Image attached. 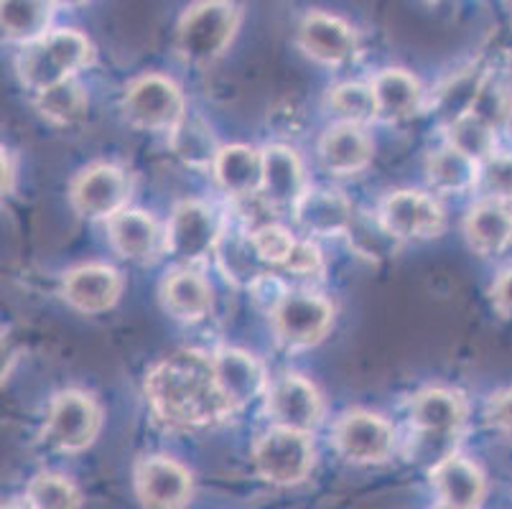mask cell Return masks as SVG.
<instances>
[{"label": "cell", "instance_id": "1", "mask_svg": "<svg viewBox=\"0 0 512 509\" xmlns=\"http://www.w3.org/2000/svg\"><path fill=\"white\" fill-rule=\"evenodd\" d=\"M143 390L153 415L174 431L214 426L232 413L214 380L212 357L194 349H184L153 364Z\"/></svg>", "mask_w": 512, "mask_h": 509}, {"label": "cell", "instance_id": "2", "mask_svg": "<svg viewBox=\"0 0 512 509\" xmlns=\"http://www.w3.org/2000/svg\"><path fill=\"white\" fill-rule=\"evenodd\" d=\"M240 28V11L232 0H197L176 26V54L184 64L209 67L230 49Z\"/></svg>", "mask_w": 512, "mask_h": 509}, {"label": "cell", "instance_id": "3", "mask_svg": "<svg viewBox=\"0 0 512 509\" xmlns=\"http://www.w3.org/2000/svg\"><path fill=\"white\" fill-rule=\"evenodd\" d=\"M90 39L72 28L49 31L41 39L26 44L23 54L18 56V77L31 92H44L54 84L72 79L79 69L92 62Z\"/></svg>", "mask_w": 512, "mask_h": 509}, {"label": "cell", "instance_id": "4", "mask_svg": "<svg viewBox=\"0 0 512 509\" xmlns=\"http://www.w3.org/2000/svg\"><path fill=\"white\" fill-rule=\"evenodd\" d=\"M314 443L309 433L273 426L255 441L253 466L263 482L276 487H296L314 469Z\"/></svg>", "mask_w": 512, "mask_h": 509}, {"label": "cell", "instance_id": "5", "mask_svg": "<svg viewBox=\"0 0 512 509\" xmlns=\"http://www.w3.org/2000/svg\"><path fill=\"white\" fill-rule=\"evenodd\" d=\"M123 115L138 130L169 133L186 115L184 92L164 74H141L125 87Z\"/></svg>", "mask_w": 512, "mask_h": 509}, {"label": "cell", "instance_id": "6", "mask_svg": "<svg viewBox=\"0 0 512 509\" xmlns=\"http://www.w3.org/2000/svg\"><path fill=\"white\" fill-rule=\"evenodd\" d=\"M102 426V408L90 392L62 390L51 400L44 436L64 454H79L92 446Z\"/></svg>", "mask_w": 512, "mask_h": 509}, {"label": "cell", "instance_id": "7", "mask_svg": "<svg viewBox=\"0 0 512 509\" xmlns=\"http://www.w3.org/2000/svg\"><path fill=\"white\" fill-rule=\"evenodd\" d=\"M276 339L286 349H311L334 326V306L319 293L293 291L271 311Z\"/></svg>", "mask_w": 512, "mask_h": 509}, {"label": "cell", "instance_id": "8", "mask_svg": "<svg viewBox=\"0 0 512 509\" xmlns=\"http://www.w3.org/2000/svg\"><path fill=\"white\" fill-rule=\"evenodd\" d=\"M334 446L349 464H383L393 456L395 431L383 415L370 410H349L334 423Z\"/></svg>", "mask_w": 512, "mask_h": 509}, {"label": "cell", "instance_id": "9", "mask_svg": "<svg viewBox=\"0 0 512 509\" xmlns=\"http://www.w3.org/2000/svg\"><path fill=\"white\" fill-rule=\"evenodd\" d=\"M130 199V179L113 163H92L69 184V204L85 219H110Z\"/></svg>", "mask_w": 512, "mask_h": 509}, {"label": "cell", "instance_id": "10", "mask_svg": "<svg viewBox=\"0 0 512 509\" xmlns=\"http://www.w3.org/2000/svg\"><path fill=\"white\" fill-rule=\"evenodd\" d=\"M377 217L400 240L439 237L446 224L444 209H441L434 196L413 189H403L385 196L380 209H377Z\"/></svg>", "mask_w": 512, "mask_h": 509}, {"label": "cell", "instance_id": "11", "mask_svg": "<svg viewBox=\"0 0 512 509\" xmlns=\"http://www.w3.org/2000/svg\"><path fill=\"white\" fill-rule=\"evenodd\" d=\"M222 230L212 209L202 202H181L166 230V250L179 263L194 265L214 252Z\"/></svg>", "mask_w": 512, "mask_h": 509}, {"label": "cell", "instance_id": "12", "mask_svg": "<svg viewBox=\"0 0 512 509\" xmlns=\"http://www.w3.org/2000/svg\"><path fill=\"white\" fill-rule=\"evenodd\" d=\"M136 497L143 507L176 509L192 499V474L169 456H146L133 469Z\"/></svg>", "mask_w": 512, "mask_h": 509}, {"label": "cell", "instance_id": "13", "mask_svg": "<svg viewBox=\"0 0 512 509\" xmlns=\"http://www.w3.org/2000/svg\"><path fill=\"white\" fill-rule=\"evenodd\" d=\"M299 46L309 59L327 67L352 62L357 56V34L347 21L329 13L311 11L299 23Z\"/></svg>", "mask_w": 512, "mask_h": 509}, {"label": "cell", "instance_id": "14", "mask_svg": "<svg viewBox=\"0 0 512 509\" xmlns=\"http://www.w3.org/2000/svg\"><path fill=\"white\" fill-rule=\"evenodd\" d=\"M268 413L276 426L311 433L324 418V400L311 380L286 375L268 390Z\"/></svg>", "mask_w": 512, "mask_h": 509}, {"label": "cell", "instance_id": "15", "mask_svg": "<svg viewBox=\"0 0 512 509\" xmlns=\"http://www.w3.org/2000/svg\"><path fill=\"white\" fill-rule=\"evenodd\" d=\"M214 380L232 410L245 408L268 390L263 364L253 354L235 347H222L212 354Z\"/></svg>", "mask_w": 512, "mask_h": 509}, {"label": "cell", "instance_id": "16", "mask_svg": "<svg viewBox=\"0 0 512 509\" xmlns=\"http://www.w3.org/2000/svg\"><path fill=\"white\" fill-rule=\"evenodd\" d=\"M123 278L110 265H79L62 280V298L79 314H105L118 303Z\"/></svg>", "mask_w": 512, "mask_h": 509}, {"label": "cell", "instance_id": "17", "mask_svg": "<svg viewBox=\"0 0 512 509\" xmlns=\"http://www.w3.org/2000/svg\"><path fill=\"white\" fill-rule=\"evenodd\" d=\"M431 484L439 494L441 507L474 509L487 497V479L474 461L459 454L446 456L431 469Z\"/></svg>", "mask_w": 512, "mask_h": 509}, {"label": "cell", "instance_id": "18", "mask_svg": "<svg viewBox=\"0 0 512 509\" xmlns=\"http://www.w3.org/2000/svg\"><path fill=\"white\" fill-rule=\"evenodd\" d=\"M293 214H296V222L309 235L316 237L347 235L349 224L355 219L352 202L342 191L332 189H306L304 196L293 207Z\"/></svg>", "mask_w": 512, "mask_h": 509}, {"label": "cell", "instance_id": "19", "mask_svg": "<svg viewBox=\"0 0 512 509\" xmlns=\"http://www.w3.org/2000/svg\"><path fill=\"white\" fill-rule=\"evenodd\" d=\"M319 158L337 176L360 174L372 161V140L357 123H337L321 135Z\"/></svg>", "mask_w": 512, "mask_h": 509}, {"label": "cell", "instance_id": "20", "mask_svg": "<svg viewBox=\"0 0 512 509\" xmlns=\"http://www.w3.org/2000/svg\"><path fill=\"white\" fill-rule=\"evenodd\" d=\"M467 400L459 390L426 387L411 398V426L418 431L456 433L467 423Z\"/></svg>", "mask_w": 512, "mask_h": 509}, {"label": "cell", "instance_id": "21", "mask_svg": "<svg viewBox=\"0 0 512 509\" xmlns=\"http://www.w3.org/2000/svg\"><path fill=\"white\" fill-rule=\"evenodd\" d=\"M107 232L120 258L133 260V263H148L156 258L161 247L156 219L141 209H123L107 219Z\"/></svg>", "mask_w": 512, "mask_h": 509}, {"label": "cell", "instance_id": "22", "mask_svg": "<svg viewBox=\"0 0 512 509\" xmlns=\"http://www.w3.org/2000/svg\"><path fill=\"white\" fill-rule=\"evenodd\" d=\"M469 247L484 258L500 255L512 242V209L500 199H484L464 219Z\"/></svg>", "mask_w": 512, "mask_h": 509}, {"label": "cell", "instance_id": "23", "mask_svg": "<svg viewBox=\"0 0 512 509\" xmlns=\"http://www.w3.org/2000/svg\"><path fill=\"white\" fill-rule=\"evenodd\" d=\"M263 196L278 207H296L306 191L304 166L288 146L263 148Z\"/></svg>", "mask_w": 512, "mask_h": 509}, {"label": "cell", "instance_id": "24", "mask_svg": "<svg viewBox=\"0 0 512 509\" xmlns=\"http://www.w3.org/2000/svg\"><path fill=\"white\" fill-rule=\"evenodd\" d=\"M212 174L220 189L230 196H255L263 189V151L242 143L220 148Z\"/></svg>", "mask_w": 512, "mask_h": 509}, {"label": "cell", "instance_id": "25", "mask_svg": "<svg viewBox=\"0 0 512 509\" xmlns=\"http://www.w3.org/2000/svg\"><path fill=\"white\" fill-rule=\"evenodd\" d=\"M372 92L377 97L380 118L388 123L408 120L418 115L423 107V87L406 69H383L372 79Z\"/></svg>", "mask_w": 512, "mask_h": 509}, {"label": "cell", "instance_id": "26", "mask_svg": "<svg viewBox=\"0 0 512 509\" xmlns=\"http://www.w3.org/2000/svg\"><path fill=\"white\" fill-rule=\"evenodd\" d=\"M161 301L164 308L179 321H199L209 314L212 308V288L199 273L189 268L174 270L166 275L161 286Z\"/></svg>", "mask_w": 512, "mask_h": 509}, {"label": "cell", "instance_id": "27", "mask_svg": "<svg viewBox=\"0 0 512 509\" xmlns=\"http://www.w3.org/2000/svg\"><path fill=\"white\" fill-rule=\"evenodd\" d=\"M428 184L441 194H464L479 184L482 163L454 146H444L428 158Z\"/></svg>", "mask_w": 512, "mask_h": 509}, {"label": "cell", "instance_id": "28", "mask_svg": "<svg viewBox=\"0 0 512 509\" xmlns=\"http://www.w3.org/2000/svg\"><path fill=\"white\" fill-rule=\"evenodd\" d=\"M0 11H3L6 39L26 46L49 34L54 3L51 0H0Z\"/></svg>", "mask_w": 512, "mask_h": 509}, {"label": "cell", "instance_id": "29", "mask_svg": "<svg viewBox=\"0 0 512 509\" xmlns=\"http://www.w3.org/2000/svg\"><path fill=\"white\" fill-rule=\"evenodd\" d=\"M214 252H217V263H220L222 273L237 286H253L255 280L263 275V265H268L260 258L253 235H225L222 232Z\"/></svg>", "mask_w": 512, "mask_h": 509}, {"label": "cell", "instance_id": "30", "mask_svg": "<svg viewBox=\"0 0 512 509\" xmlns=\"http://www.w3.org/2000/svg\"><path fill=\"white\" fill-rule=\"evenodd\" d=\"M169 146L176 158L192 168H212L214 158L220 153V146L214 140L212 128L199 118H184L169 130Z\"/></svg>", "mask_w": 512, "mask_h": 509}, {"label": "cell", "instance_id": "31", "mask_svg": "<svg viewBox=\"0 0 512 509\" xmlns=\"http://www.w3.org/2000/svg\"><path fill=\"white\" fill-rule=\"evenodd\" d=\"M87 107H90V100H87L85 87L74 82V77L64 79L44 92H36V110L41 112V118L59 128L79 123L87 115Z\"/></svg>", "mask_w": 512, "mask_h": 509}, {"label": "cell", "instance_id": "32", "mask_svg": "<svg viewBox=\"0 0 512 509\" xmlns=\"http://www.w3.org/2000/svg\"><path fill=\"white\" fill-rule=\"evenodd\" d=\"M484 79H487V74L479 72V69H464V72L454 74V77L441 84L434 97V107L446 125L472 112Z\"/></svg>", "mask_w": 512, "mask_h": 509}, {"label": "cell", "instance_id": "33", "mask_svg": "<svg viewBox=\"0 0 512 509\" xmlns=\"http://www.w3.org/2000/svg\"><path fill=\"white\" fill-rule=\"evenodd\" d=\"M446 138H449V146L459 148V151L467 153L469 158L479 163L492 158L497 151V128L479 118V115H474V112H467V115L446 125Z\"/></svg>", "mask_w": 512, "mask_h": 509}, {"label": "cell", "instance_id": "34", "mask_svg": "<svg viewBox=\"0 0 512 509\" xmlns=\"http://www.w3.org/2000/svg\"><path fill=\"white\" fill-rule=\"evenodd\" d=\"M349 247L367 260H388L395 258V252L400 250V237H395L393 232L380 222V217H357L352 219L347 230Z\"/></svg>", "mask_w": 512, "mask_h": 509}, {"label": "cell", "instance_id": "35", "mask_svg": "<svg viewBox=\"0 0 512 509\" xmlns=\"http://www.w3.org/2000/svg\"><path fill=\"white\" fill-rule=\"evenodd\" d=\"M329 107L344 123H357L365 125L370 120L380 118V110H377V97L372 92V84H360V82H342L337 87H332L327 95Z\"/></svg>", "mask_w": 512, "mask_h": 509}, {"label": "cell", "instance_id": "36", "mask_svg": "<svg viewBox=\"0 0 512 509\" xmlns=\"http://www.w3.org/2000/svg\"><path fill=\"white\" fill-rule=\"evenodd\" d=\"M26 504L36 509H74L82 504V494L62 474H39L26 487Z\"/></svg>", "mask_w": 512, "mask_h": 509}, {"label": "cell", "instance_id": "37", "mask_svg": "<svg viewBox=\"0 0 512 509\" xmlns=\"http://www.w3.org/2000/svg\"><path fill=\"white\" fill-rule=\"evenodd\" d=\"M472 112L474 115H479L482 120H487L490 125H495V128H502L512 115L510 90H507L505 84L484 79L482 90H479Z\"/></svg>", "mask_w": 512, "mask_h": 509}, {"label": "cell", "instance_id": "38", "mask_svg": "<svg viewBox=\"0 0 512 509\" xmlns=\"http://www.w3.org/2000/svg\"><path fill=\"white\" fill-rule=\"evenodd\" d=\"M416 431V438L411 436V461L416 464L428 466V469H434L436 464L446 459V456L454 454V446H456V433H434V431Z\"/></svg>", "mask_w": 512, "mask_h": 509}, {"label": "cell", "instance_id": "39", "mask_svg": "<svg viewBox=\"0 0 512 509\" xmlns=\"http://www.w3.org/2000/svg\"><path fill=\"white\" fill-rule=\"evenodd\" d=\"M487 199L512 202V156H492L482 163L479 184Z\"/></svg>", "mask_w": 512, "mask_h": 509}, {"label": "cell", "instance_id": "40", "mask_svg": "<svg viewBox=\"0 0 512 509\" xmlns=\"http://www.w3.org/2000/svg\"><path fill=\"white\" fill-rule=\"evenodd\" d=\"M250 235H253L260 258L268 265H283V260L288 258V252L296 245V240L283 227H278L276 222H268L263 227H258V230H250Z\"/></svg>", "mask_w": 512, "mask_h": 509}, {"label": "cell", "instance_id": "41", "mask_svg": "<svg viewBox=\"0 0 512 509\" xmlns=\"http://www.w3.org/2000/svg\"><path fill=\"white\" fill-rule=\"evenodd\" d=\"M281 268H286L288 273L296 275H314L324 268V260H321L319 247L311 240H296L293 250L288 252V258L283 260Z\"/></svg>", "mask_w": 512, "mask_h": 509}, {"label": "cell", "instance_id": "42", "mask_svg": "<svg viewBox=\"0 0 512 509\" xmlns=\"http://www.w3.org/2000/svg\"><path fill=\"white\" fill-rule=\"evenodd\" d=\"M484 418L497 433L512 441V387L492 392L487 408H484Z\"/></svg>", "mask_w": 512, "mask_h": 509}, {"label": "cell", "instance_id": "43", "mask_svg": "<svg viewBox=\"0 0 512 509\" xmlns=\"http://www.w3.org/2000/svg\"><path fill=\"white\" fill-rule=\"evenodd\" d=\"M250 291H253L255 301L263 303L265 308H268V314H271L273 308L278 306V303L283 301V296H286V286H283L281 280L276 278V275H268L263 273L258 280H255L253 286H250Z\"/></svg>", "mask_w": 512, "mask_h": 509}, {"label": "cell", "instance_id": "44", "mask_svg": "<svg viewBox=\"0 0 512 509\" xmlns=\"http://www.w3.org/2000/svg\"><path fill=\"white\" fill-rule=\"evenodd\" d=\"M490 296L497 314H500L502 319L512 321V268L505 270V273H500V278L492 283Z\"/></svg>", "mask_w": 512, "mask_h": 509}, {"label": "cell", "instance_id": "45", "mask_svg": "<svg viewBox=\"0 0 512 509\" xmlns=\"http://www.w3.org/2000/svg\"><path fill=\"white\" fill-rule=\"evenodd\" d=\"M13 181H16V163L11 151H3V194H11Z\"/></svg>", "mask_w": 512, "mask_h": 509}, {"label": "cell", "instance_id": "46", "mask_svg": "<svg viewBox=\"0 0 512 509\" xmlns=\"http://www.w3.org/2000/svg\"><path fill=\"white\" fill-rule=\"evenodd\" d=\"M51 3H54V6L72 8V6H79V3H85V0H51Z\"/></svg>", "mask_w": 512, "mask_h": 509}, {"label": "cell", "instance_id": "47", "mask_svg": "<svg viewBox=\"0 0 512 509\" xmlns=\"http://www.w3.org/2000/svg\"><path fill=\"white\" fill-rule=\"evenodd\" d=\"M428 3H441V0H428Z\"/></svg>", "mask_w": 512, "mask_h": 509}]
</instances>
